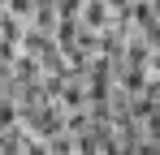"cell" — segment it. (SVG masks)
Instances as JSON below:
<instances>
[{
    "mask_svg": "<svg viewBox=\"0 0 160 155\" xmlns=\"http://www.w3.org/2000/svg\"><path fill=\"white\" fill-rule=\"evenodd\" d=\"M0 9H4V13H13L18 22H26V17H30V9H35V0H4Z\"/></svg>",
    "mask_w": 160,
    "mask_h": 155,
    "instance_id": "1",
    "label": "cell"
}]
</instances>
